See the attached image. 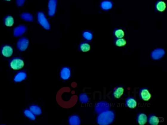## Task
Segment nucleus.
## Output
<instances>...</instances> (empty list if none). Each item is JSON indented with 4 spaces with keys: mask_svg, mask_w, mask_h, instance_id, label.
Listing matches in <instances>:
<instances>
[{
    "mask_svg": "<svg viewBox=\"0 0 167 125\" xmlns=\"http://www.w3.org/2000/svg\"><path fill=\"white\" fill-rule=\"evenodd\" d=\"M115 35L118 39H120V38H123L124 37L125 33L123 30L117 29L115 31Z\"/></svg>",
    "mask_w": 167,
    "mask_h": 125,
    "instance_id": "26",
    "label": "nucleus"
},
{
    "mask_svg": "<svg viewBox=\"0 0 167 125\" xmlns=\"http://www.w3.org/2000/svg\"><path fill=\"white\" fill-rule=\"evenodd\" d=\"M141 98L145 101H148L150 100L151 97V95L149 90L146 88L141 89L140 92Z\"/></svg>",
    "mask_w": 167,
    "mask_h": 125,
    "instance_id": "9",
    "label": "nucleus"
},
{
    "mask_svg": "<svg viewBox=\"0 0 167 125\" xmlns=\"http://www.w3.org/2000/svg\"><path fill=\"white\" fill-rule=\"evenodd\" d=\"M38 21L40 25L45 29L50 28V25L44 13L42 12H38L37 14Z\"/></svg>",
    "mask_w": 167,
    "mask_h": 125,
    "instance_id": "1",
    "label": "nucleus"
},
{
    "mask_svg": "<svg viewBox=\"0 0 167 125\" xmlns=\"http://www.w3.org/2000/svg\"><path fill=\"white\" fill-rule=\"evenodd\" d=\"M29 41L27 38L25 37H22L17 41V47L20 51H24L26 50L28 47Z\"/></svg>",
    "mask_w": 167,
    "mask_h": 125,
    "instance_id": "3",
    "label": "nucleus"
},
{
    "mask_svg": "<svg viewBox=\"0 0 167 125\" xmlns=\"http://www.w3.org/2000/svg\"><path fill=\"white\" fill-rule=\"evenodd\" d=\"M124 89L122 87H118L114 90L113 95L115 98L118 99L120 98L123 94Z\"/></svg>",
    "mask_w": 167,
    "mask_h": 125,
    "instance_id": "15",
    "label": "nucleus"
},
{
    "mask_svg": "<svg viewBox=\"0 0 167 125\" xmlns=\"http://www.w3.org/2000/svg\"><path fill=\"white\" fill-rule=\"evenodd\" d=\"M21 17L26 21L31 22L34 20V17L31 13L27 12H24L21 15Z\"/></svg>",
    "mask_w": 167,
    "mask_h": 125,
    "instance_id": "16",
    "label": "nucleus"
},
{
    "mask_svg": "<svg viewBox=\"0 0 167 125\" xmlns=\"http://www.w3.org/2000/svg\"><path fill=\"white\" fill-rule=\"evenodd\" d=\"M9 65L13 70H18L24 67V62L22 59L19 57H14L10 60Z\"/></svg>",
    "mask_w": 167,
    "mask_h": 125,
    "instance_id": "2",
    "label": "nucleus"
},
{
    "mask_svg": "<svg viewBox=\"0 0 167 125\" xmlns=\"http://www.w3.org/2000/svg\"><path fill=\"white\" fill-rule=\"evenodd\" d=\"M69 123L71 125H79L81 124L79 117L76 115H74L69 117Z\"/></svg>",
    "mask_w": 167,
    "mask_h": 125,
    "instance_id": "12",
    "label": "nucleus"
},
{
    "mask_svg": "<svg viewBox=\"0 0 167 125\" xmlns=\"http://www.w3.org/2000/svg\"><path fill=\"white\" fill-rule=\"evenodd\" d=\"M149 123L152 125H157L159 123V119L157 116L154 115L149 116L148 119Z\"/></svg>",
    "mask_w": 167,
    "mask_h": 125,
    "instance_id": "20",
    "label": "nucleus"
},
{
    "mask_svg": "<svg viewBox=\"0 0 167 125\" xmlns=\"http://www.w3.org/2000/svg\"><path fill=\"white\" fill-rule=\"evenodd\" d=\"M156 8L159 12H164L166 8V3L163 1H159L156 3Z\"/></svg>",
    "mask_w": 167,
    "mask_h": 125,
    "instance_id": "19",
    "label": "nucleus"
},
{
    "mask_svg": "<svg viewBox=\"0 0 167 125\" xmlns=\"http://www.w3.org/2000/svg\"><path fill=\"white\" fill-rule=\"evenodd\" d=\"M25 115L30 119L34 121L36 119V116L30 110H26L24 111Z\"/></svg>",
    "mask_w": 167,
    "mask_h": 125,
    "instance_id": "24",
    "label": "nucleus"
},
{
    "mask_svg": "<svg viewBox=\"0 0 167 125\" xmlns=\"http://www.w3.org/2000/svg\"><path fill=\"white\" fill-rule=\"evenodd\" d=\"M30 110L35 115H40L42 113L41 107L36 105H32L30 107Z\"/></svg>",
    "mask_w": 167,
    "mask_h": 125,
    "instance_id": "18",
    "label": "nucleus"
},
{
    "mask_svg": "<svg viewBox=\"0 0 167 125\" xmlns=\"http://www.w3.org/2000/svg\"><path fill=\"white\" fill-rule=\"evenodd\" d=\"M82 36L86 40H91L93 38L92 33L88 31H85L83 33Z\"/></svg>",
    "mask_w": 167,
    "mask_h": 125,
    "instance_id": "23",
    "label": "nucleus"
},
{
    "mask_svg": "<svg viewBox=\"0 0 167 125\" xmlns=\"http://www.w3.org/2000/svg\"><path fill=\"white\" fill-rule=\"evenodd\" d=\"M4 23L5 25L7 26H12L14 23V19L11 15H7L4 18Z\"/></svg>",
    "mask_w": 167,
    "mask_h": 125,
    "instance_id": "17",
    "label": "nucleus"
},
{
    "mask_svg": "<svg viewBox=\"0 0 167 125\" xmlns=\"http://www.w3.org/2000/svg\"><path fill=\"white\" fill-rule=\"evenodd\" d=\"M26 1V0H16V4L18 7L22 6Z\"/></svg>",
    "mask_w": 167,
    "mask_h": 125,
    "instance_id": "27",
    "label": "nucleus"
},
{
    "mask_svg": "<svg viewBox=\"0 0 167 125\" xmlns=\"http://www.w3.org/2000/svg\"><path fill=\"white\" fill-rule=\"evenodd\" d=\"M27 27L24 25H20L15 27L13 30V36L15 37L22 36L27 30Z\"/></svg>",
    "mask_w": 167,
    "mask_h": 125,
    "instance_id": "6",
    "label": "nucleus"
},
{
    "mask_svg": "<svg viewBox=\"0 0 167 125\" xmlns=\"http://www.w3.org/2000/svg\"><path fill=\"white\" fill-rule=\"evenodd\" d=\"M5 1H11V0H5Z\"/></svg>",
    "mask_w": 167,
    "mask_h": 125,
    "instance_id": "28",
    "label": "nucleus"
},
{
    "mask_svg": "<svg viewBox=\"0 0 167 125\" xmlns=\"http://www.w3.org/2000/svg\"><path fill=\"white\" fill-rule=\"evenodd\" d=\"M79 99L80 102L83 104H86L89 101V96L85 93H82L80 95Z\"/></svg>",
    "mask_w": 167,
    "mask_h": 125,
    "instance_id": "22",
    "label": "nucleus"
},
{
    "mask_svg": "<svg viewBox=\"0 0 167 125\" xmlns=\"http://www.w3.org/2000/svg\"><path fill=\"white\" fill-rule=\"evenodd\" d=\"M165 54L164 49L160 48H157L152 51L151 57L153 60H159L164 56Z\"/></svg>",
    "mask_w": 167,
    "mask_h": 125,
    "instance_id": "5",
    "label": "nucleus"
},
{
    "mask_svg": "<svg viewBox=\"0 0 167 125\" xmlns=\"http://www.w3.org/2000/svg\"><path fill=\"white\" fill-rule=\"evenodd\" d=\"M1 53L3 56L9 57L12 56L13 53V49L9 45H5L1 48Z\"/></svg>",
    "mask_w": 167,
    "mask_h": 125,
    "instance_id": "7",
    "label": "nucleus"
},
{
    "mask_svg": "<svg viewBox=\"0 0 167 125\" xmlns=\"http://www.w3.org/2000/svg\"><path fill=\"white\" fill-rule=\"evenodd\" d=\"M113 5L112 2L110 0H104L101 2L100 6L102 9L107 11L112 9Z\"/></svg>",
    "mask_w": 167,
    "mask_h": 125,
    "instance_id": "10",
    "label": "nucleus"
},
{
    "mask_svg": "<svg viewBox=\"0 0 167 125\" xmlns=\"http://www.w3.org/2000/svg\"><path fill=\"white\" fill-rule=\"evenodd\" d=\"M125 104L127 107L131 109H134L137 107V101L133 98H129L126 100Z\"/></svg>",
    "mask_w": 167,
    "mask_h": 125,
    "instance_id": "13",
    "label": "nucleus"
},
{
    "mask_svg": "<svg viewBox=\"0 0 167 125\" xmlns=\"http://www.w3.org/2000/svg\"><path fill=\"white\" fill-rule=\"evenodd\" d=\"M148 117L144 113L139 114L137 117V121L139 124L143 125L147 123Z\"/></svg>",
    "mask_w": 167,
    "mask_h": 125,
    "instance_id": "14",
    "label": "nucleus"
},
{
    "mask_svg": "<svg viewBox=\"0 0 167 125\" xmlns=\"http://www.w3.org/2000/svg\"><path fill=\"white\" fill-rule=\"evenodd\" d=\"M126 40L123 39V38L118 39L115 42L116 46L119 47L124 46L126 45Z\"/></svg>",
    "mask_w": 167,
    "mask_h": 125,
    "instance_id": "25",
    "label": "nucleus"
},
{
    "mask_svg": "<svg viewBox=\"0 0 167 125\" xmlns=\"http://www.w3.org/2000/svg\"><path fill=\"white\" fill-rule=\"evenodd\" d=\"M79 48L80 50L84 52H87L90 50V45L86 42L82 43L80 44Z\"/></svg>",
    "mask_w": 167,
    "mask_h": 125,
    "instance_id": "21",
    "label": "nucleus"
},
{
    "mask_svg": "<svg viewBox=\"0 0 167 125\" xmlns=\"http://www.w3.org/2000/svg\"><path fill=\"white\" fill-rule=\"evenodd\" d=\"M27 77V74L25 72H19L15 76L14 81L16 82H21L25 80Z\"/></svg>",
    "mask_w": 167,
    "mask_h": 125,
    "instance_id": "11",
    "label": "nucleus"
},
{
    "mask_svg": "<svg viewBox=\"0 0 167 125\" xmlns=\"http://www.w3.org/2000/svg\"><path fill=\"white\" fill-rule=\"evenodd\" d=\"M58 0H49L48 3V14L50 16H54L56 12Z\"/></svg>",
    "mask_w": 167,
    "mask_h": 125,
    "instance_id": "4",
    "label": "nucleus"
},
{
    "mask_svg": "<svg viewBox=\"0 0 167 125\" xmlns=\"http://www.w3.org/2000/svg\"><path fill=\"white\" fill-rule=\"evenodd\" d=\"M60 75L61 78L64 80L69 79L71 76V70L70 68L67 67L63 68L61 71Z\"/></svg>",
    "mask_w": 167,
    "mask_h": 125,
    "instance_id": "8",
    "label": "nucleus"
}]
</instances>
